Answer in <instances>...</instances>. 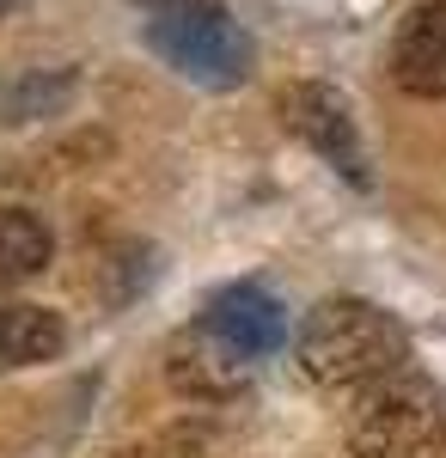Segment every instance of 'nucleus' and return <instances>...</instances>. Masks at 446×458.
<instances>
[{"instance_id": "obj_3", "label": "nucleus", "mask_w": 446, "mask_h": 458, "mask_svg": "<svg viewBox=\"0 0 446 458\" xmlns=\"http://www.w3.org/2000/svg\"><path fill=\"white\" fill-rule=\"evenodd\" d=\"M355 458H441L446 453V397L428 379L391 373L355 397L348 416Z\"/></svg>"}, {"instance_id": "obj_9", "label": "nucleus", "mask_w": 446, "mask_h": 458, "mask_svg": "<svg viewBox=\"0 0 446 458\" xmlns=\"http://www.w3.org/2000/svg\"><path fill=\"white\" fill-rule=\"evenodd\" d=\"M49 226L37 220L31 208H0V287H19L49 269Z\"/></svg>"}, {"instance_id": "obj_8", "label": "nucleus", "mask_w": 446, "mask_h": 458, "mask_svg": "<svg viewBox=\"0 0 446 458\" xmlns=\"http://www.w3.org/2000/svg\"><path fill=\"white\" fill-rule=\"evenodd\" d=\"M68 343V324L43 306H0V373H19L37 360H56Z\"/></svg>"}, {"instance_id": "obj_2", "label": "nucleus", "mask_w": 446, "mask_h": 458, "mask_svg": "<svg viewBox=\"0 0 446 458\" xmlns=\"http://www.w3.org/2000/svg\"><path fill=\"white\" fill-rule=\"evenodd\" d=\"M135 6L147 43L177 73H190L202 86H239L251 73V43L220 0H135Z\"/></svg>"}, {"instance_id": "obj_1", "label": "nucleus", "mask_w": 446, "mask_h": 458, "mask_svg": "<svg viewBox=\"0 0 446 458\" xmlns=\"http://www.w3.org/2000/svg\"><path fill=\"white\" fill-rule=\"evenodd\" d=\"M294 354H300V367H306L318 386L367 391L379 379H391V373H404L410 336L373 300H324V306L306 312Z\"/></svg>"}, {"instance_id": "obj_5", "label": "nucleus", "mask_w": 446, "mask_h": 458, "mask_svg": "<svg viewBox=\"0 0 446 458\" xmlns=\"http://www.w3.org/2000/svg\"><path fill=\"white\" fill-rule=\"evenodd\" d=\"M281 116L287 129L312 141L348 183H367V153H361V135H355V116H348V98L337 86H294L281 98Z\"/></svg>"}, {"instance_id": "obj_6", "label": "nucleus", "mask_w": 446, "mask_h": 458, "mask_svg": "<svg viewBox=\"0 0 446 458\" xmlns=\"http://www.w3.org/2000/svg\"><path fill=\"white\" fill-rule=\"evenodd\" d=\"M391 80L410 98H446V0L410 6L391 43Z\"/></svg>"}, {"instance_id": "obj_10", "label": "nucleus", "mask_w": 446, "mask_h": 458, "mask_svg": "<svg viewBox=\"0 0 446 458\" xmlns=\"http://www.w3.org/2000/svg\"><path fill=\"white\" fill-rule=\"evenodd\" d=\"M0 13H6V0H0Z\"/></svg>"}, {"instance_id": "obj_4", "label": "nucleus", "mask_w": 446, "mask_h": 458, "mask_svg": "<svg viewBox=\"0 0 446 458\" xmlns=\"http://www.w3.org/2000/svg\"><path fill=\"white\" fill-rule=\"evenodd\" d=\"M166 379H172L184 397L220 403V397L244 391V379H251V354H244L239 343H227V336L202 318V324L177 330L172 343H166Z\"/></svg>"}, {"instance_id": "obj_7", "label": "nucleus", "mask_w": 446, "mask_h": 458, "mask_svg": "<svg viewBox=\"0 0 446 458\" xmlns=\"http://www.w3.org/2000/svg\"><path fill=\"white\" fill-rule=\"evenodd\" d=\"M208 324L227 336V343H239L251 360L257 354L281 349V336H287V318H281V306H275L263 287H220L214 300H208Z\"/></svg>"}]
</instances>
